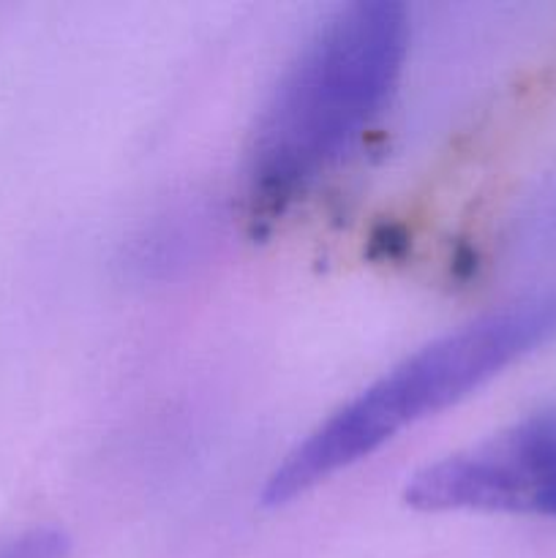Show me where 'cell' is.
I'll return each instance as SVG.
<instances>
[{
    "label": "cell",
    "mask_w": 556,
    "mask_h": 558,
    "mask_svg": "<svg viewBox=\"0 0 556 558\" xmlns=\"http://www.w3.org/2000/svg\"><path fill=\"white\" fill-rule=\"evenodd\" d=\"M403 499L423 512H512L556 521V412H537L494 439L431 463Z\"/></svg>",
    "instance_id": "3957f363"
},
{
    "label": "cell",
    "mask_w": 556,
    "mask_h": 558,
    "mask_svg": "<svg viewBox=\"0 0 556 558\" xmlns=\"http://www.w3.org/2000/svg\"><path fill=\"white\" fill-rule=\"evenodd\" d=\"M556 336V292L480 316L392 365L316 425L267 477L262 501L281 507L368 458L401 430L467 398Z\"/></svg>",
    "instance_id": "7a4b0ae2"
},
{
    "label": "cell",
    "mask_w": 556,
    "mask_h": 558,
    "mask_svg": "<svg viewBox=\"0 0 556 558\" xmlns=\"http://www.w3.org/2000/svg\"><path fill=\"white\" fill-rule=\"evenodd\" d=\"M409 16L392 0L341 5L262 107L249 142V183L281 205L336 167L385 109L401 80Z\"/></svg>",
    "instance_id": "6da1fadb"
},
{
    "label": "cell",
    "mask_w": 556,
    "mask_h": 558,
    "mask_svg": "<svg viewBox=\"0 0 556 558\" xmlns=\"http://www.w3.org/2000/svg\"><path fill=\"white\" fill-rule=\"evenodd\" d=\"M69 537L60 529L36 526L0 539V558H65Z\"/></svg>",
    "instance_id": "277c9868"
}]
</instances>
